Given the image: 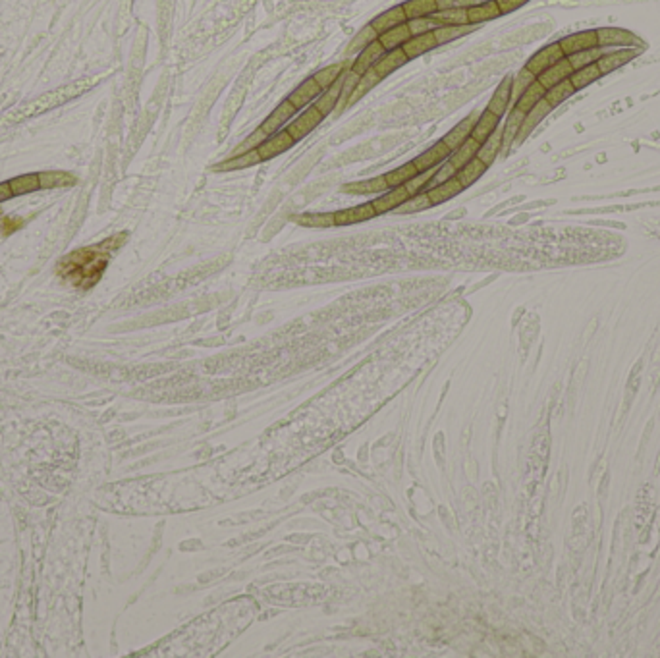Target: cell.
Returning a JSON list of instances; mask_svg holds the SVG:
<instances>
[{"label": "cell", "mask_w": 660, "mask_h": 658, "mask_svg": "<svg viewBox=\"0 0 660 658\" xmlns=\"http://www.w3.org/2000/svg\"><path fill=\"white\" fill-rule=\"evenodd\" d=\"M479 26H473V24H465V26H440L436 27L433 31L434 39H436V43L438 47L440 44L450 43V41H456V39H460L463 35H469L471 31H475Z\"/></svg>", "instance_id": "cell-35"}, {"label": "cell", "mask_w": 660, "mask_h": 658, "mask_svg": "<svg viewBox=\"0 0 660 658\" xmlns=\"http://www.w3.org/2000/svg\"><path fill=\"white\" fill-rule=\"evenodd\" d=\"M431 207H433V203L429 199L427 191H419L415 195H411L404 205H399L394 213H399V215H413V213H421V211H427V208Z\"/></svg>", "instance_id": "cell-46"}, {"label": "cell", "mask_w": 660, "mask_h": 658, "mask_svg": "<svg viewBox=\"0 0 660 658\" xmlns=\"http://www.w3.org/2000/svg\"><path fill=\"white\" fill-rule=\"evenodd\" d=\"M93 85L91 81H87V79H81V81H76V83H69V85H64L60 89H54L51 93H44V95L37 97L35 101L24 106V108H19L16 114H12V120H26L29 116H37V114H43L49 113L52 108H56V106H60V104L68 103L72 99H76V97L83 95L89 87Z\"/></svg>", "instance_id": "cell-3"}, {"label": "cell", "mask_w": 660, "mask_h": 658, "mask_svg": "<svg viewBox=\"0 0 660 658\" xmlns=\"http://www.w3.org/2000/svg\"><path fill=\"white\" fill-rule=\"evenodd\" d=\"M535 79H537V76H535V74H531L529 69L525 68V66H523L515 76H512V97H510V108H512L513 104H515V101L523 95V91H525V89H527Z\"/></svg>", "instance_id": "cell-44"}, {"label": "cell", "mask_w": 660, "mask_h": 658, "mask_svg": "<svg viewBox=\"0 0 660 658\" xmlns=\"http://www.w3.org/2000/svg\"><path fill=\"white\" fill-rule=\"evenodd\" d=\"M479 2H483V0H479Z\"/></svg>", "instance_id": "cell-56"}, {"label": "cell", "mask_w": 660, "mask_h": 658, "mask_svg": "<svg viewBox=\"0 0 660 658\" xmlns=\"http://www.w3.org/2000/svg\"><path fill=\"white\" fill-rule=\"evenodd\" d=\"M377 217L374 213L373 203H363V205H357L352 208H342L334 213V224L336 226H349V224H359L365 220H371Z\"/></svg>", "instance_id": "cell-16"}, {"label": "cell", "mask_w": 660, "mask_h": 658, "mask_svg": "<svg viewBox=\"0 0 660 658\" xmlns=\"http://www.w3.org/2000/svg\"><path fill=\"white\" fill-rule=\"evenodd\" d=\"M406 22H408V16H406V12H404V6L399 4V6H394V8L379 14V16L371 22V26H373L377 33L382 35L384 31H388V29L396 26H402V24H406Z\"/></svg>", "instance_id": "cell-26"}, {"label": "cell", "mask_w": 660, "mask_h": 658, "mask_svg": "<svg viewBox=\"0 0 660 658\" xmlns=\"http://www.w3.org/2000/svg\"><path fill=\"white\" fill-rule=\"evenodd\" d=\"M552 110H554V108H552L545 99H541V101L531 108L529 113L525 114L523 124H521V128H520V131H518V135H515V141H513V143H523V141L533 133V130L537 128L538 124L545 120Z\"/></svg>", "instance_id": "cell-11"}, {"label": "cell", "mask_w": 660, "mask_h": 658, "mask_svg": "<svg viewBox=\"0 0 660 658\" xmlns=\"http://www.w3.org/2000/svg\"><path fill=\"white\" fill-rule=\"evenodd\" d=\"M486 168H488V166H486L481 158L475 156V158H471V161H469L468 165L461 166L460 170H458V174H456V178H458V180L461 182V186L468 190L469 186H473V183L477 182L479 178L486 172Z\"/></svg>", "instance_id": "cell-33"}, {"label": "cell", "mask_w": 660, "mask_h": 658, "mask_svg": "<svg viewBox=\"0 0 660 658\" xmlns=\"http://www.w3.org/2000/svg\"><path fill=\"white\" fill-rule=\"evenodd\" d=\"M347 68H352V62H338V64H332V66H327V68L319 69L313 78L315 81L321 85V89H329L334 81H338V78L346 72Z\"/></svg>", "instance_id": "cell-37"}, {"label": "cell", "mask_w": 660, "mask_h": 658, "mask_svg": "<svg viewBox=\"0 0 660 658\" xmlns=\"http://www.w3.org/2000/svg\"><path fill=\"white\" fill-rule=\"evenodd\" d=\"M373 155H377V147L373 145V141L371 143H361V145L349 149L344 155H340L334 166L349 165V163H356V161H365V158H371Z\"/></svg>", "instance_id": "cell-42"}, {"label": "cell", "mask_w": 660, "mask_h": 658, "mask_svg": "<svg viewBox=\"0 0 660 658\" xmlns=\"http://www.w3.org/2000/svg\"><path fill=\"white\" fill-rule=\"evenodd\" d=\"M377 39H379V33L374 31L373 26H371V24H369V26H365L363 29H361V31L352 39V43H349V47H347V54H349V56H357L359 52L363 51L365 47H369V44L373 43V41H377Z\"/></svg>", "instance_id": "cell-45"}, {"label": "cell", "mask_w": 660, "mask_h": 658, "mask_svg": "<svg viewBox=\"0 0 660 658\" xmlns=\"http://www.w3.org/2000/svg\"><path fill=\"white\" fill-rule=\"evenodd\" d=\"M502 16V12L498 8L496 0H483L479 4H473L468 8V22L473 26H481L485 22H493L496 17Z\"/></svg>", "instance_id": "cell-22"}, {"label": "cell", "mask_w": 660, "mask_h": 658, "mask_svg": "<svg viewBox=\"0 0 660 658\" xmlns=\"http://www.w3.org/2000/svg\"><path fill=\"white\" fill-rule=\"evenodd\" d=\"M566 56L575 54V52L587 51L593 47H599V39H597V29H587V31H579V33L566 35L564 39L558 41Z\"/></svg>", "instance_id": "cell-12"}, {"label": "cell", "mask_w": 660, "mask_h": 658, "mask_svg": "<svg viewBox=\"0 0 660 658\" xmlns=\"http://www.w3.org/2000/svg\"><path fill=\"white\" fill-rule=\"evenodd\" d=\"M599 47L625 49V47H643V41L624 27H600L597 29Z\"/></svg>", "instance_id": "cell-5"}, {"label": "cell", "mask_w": 660, "mask_h": 658, "mask_svg": "<svg viewBox=\"0 0 660 658\" xmlns=\"http://www.w3.org/2000/svg\"><path fill=\"white\" fill-rule=\"evenodd\" d=\"M510 97H512V76H506L500 81V85L496 87L495 95L490 97L486 108L502 118L504 114H508V110H510Z\"/></svg>", "instance_id": "cell-21"}, {"label": "cell", "mask_w": 660, "mask_h": 658, "mask_svg": "<svg viewBox=\"0 0 660 658\" xmlns=\"http://www.w3.org/2000/svg\"><path fill=\"white\" fill-rule=\"evenodd\" d=\"M322 120H324V114H322L315 104H309L307 108L302 110V114H297L294 120L288 124L286 130L288 133L295 139V143H297V141L307 138L313 130H317L322 124Z\"/></svg>", "instance_id": "cell-4"}, {"label": "cell", "mask_w": 660, "mask_h": 658, "mask_svg": "<svg viewBox=\"0 0 660 658\" xmlns=\"http://www.w3.org/2000/svg\"><path fill=\"white\" fill-rule=\"evenodd\" d=\"M408 27H409V33H411V37H413V35L431 33V31H434V29L438 27V24H436L431 16H427V17H415V19H408Z\"/></svg>", "instance_id": "cell-50"}, {"label": "cell", "mask_w": 660, "mask_h": 658, "mask_svg": "<svg viewBox=\"0 0 660 658\" xmlns=\"http://www.w3.org/2000/svg\"><path fill=\"white\" fill-rule=\"evenodd\" d=\"M473 4H479V0H436V8L438 10L469 8Z\"/></svg>", "instance_id": "cell-54"}, {"label": "cell", "mask_w": 660, "mask_h": 658, "mask_svg": "<svg viewBox=\"0 0 660 658\" xmlns=\"http://www.w3.org/2000/svg\"><path fill=\"white\" fill-rule=\"evenodd\" d=\"M572 74L573 68L570 60H568V58H562V60L556 62L554 66L545 69L541 76H537V81L545 87V89H550V87H554L556 83H560V81H564V79H570Z\"/></svg>", "instance_id": "cell-24"}, {"label": "cell", "mask_w": 660, "mask_h": 658, "mask_svg": "<svg viewBox=\"0 0 660 658\" xmlns=\"http://www.w3.org/2000/svg\"><path fill=\"white\" fill-rule=\"evenodd\" d=\"M294 222L305 228H332L334 224V213H302L292 217Z\"/></svg>", "instance_id": "cell-36"}, {"label": "cell", "mask_w": 660, "mask_h": 658, "mask_svg": "<svg viewBox=\"0 0 660 658\" xmlns=\"http://www.w3.org/2000/svg\"><path fill=\"white\" fill-rule=\"evenodd\" d=\"M267 138H269V135L261 130V128H257L253 133H249L247 138L243 139L242 143H240V145H238V147H236L228 156H238V155H242V153H247V151H253V149H259L261 143H265V139Z\"/></svg>", "instance_id": "cell-49"}, {"label": "cell", "mask_w": 660, "mask_h": 658, "mask_svg": "<svg viewBox=\"0 0 660 658\" xmlns=\"http://www.w3.org/2000/svg\"><path fill=\"white\" fill-rule=\"evenodd\" d=\"M384 52H386V49H384L381 41L377 39V41H373L369 47H365L363 51L359 52L356 58L352 60V72H356L357 76H363L365 72H369V69L373 68L374 64L379 62V58H381Z\"/></svg>", "instance_id": "cell-18"}, {"label": "cell", "mask_w": 660, "mask_h": 658, "mask_svg": "<svg viewBox=\"0 0 660 658\" xmlns=\"http://www.w3.org/2000/svg\"><path fill=\"white\" fill-rule=\"evenodd\" d=\"M386 190H390V188H388V183H386L384 174L373 176V178H369V180L344 183V186H342V191L347 193V195H381V193H384Z\"/></svg>", "instance_id": "cell-15"}, {"label": "cell", "mask_w": 660, "mask_h": 658, "mask_svg": "<svg viewBox=\"0 0 660 658\" xmlns=\"http://www.w3.org/2000/svg\"><path fill=\"white\" fill-rule=\"evenodd\" d=\"M409 37H411V33H409L408 22H406V24H402V26L392 27L388 31L379 35V41H381V44L386 51H394V49H402L404 44L408 43Z\"/></svg>", "instance_id": "cell-31"}, {"label": "cell", "mask_w": 660, "mask_h": 658, "mask_svg": "<svg viewBox=\"0 0 660 658\" xmlns=\"http://www.w3.org/2000/svg\"><path fill=\"white\" fill-rule=\"evenodd\" d=\"M259 163H263V158H261L259 151L253 149V151H247V153H242L238 156H226L222 163L213 166V170L215 172H236V170L251 168V166L259 165Z\"/></svg>", "instance_id": "cell-17"}, {"label": "cell", "mask_w": 660, "mask_h": 658, "mask_svg": "<svg viewBox=\"0 0 660 658\" xmlns=\"http://www.w3.org/2000/svg\"><path fill=\"white\" fill-rule=\"evenodd\" d=\"M602 54H604L602 47H593V49H587V51L570 54V56H566V58L570 60L573 69H579V68H585V66H589V64H597Z\"/></svg>", "instance_id": "cell-48"}, {"label": "cell", "mask_w": 660, "mask_h": 658, "mask_svg": "<svg viewBox=\"0 0 660 658\" xmlns=\"http://www.w3.org/2000/svg\"><path fill=\"white\" fill-rule=\"evenodd\" d=\"M502 151V126H498L485 143H481V147L477 151V158H481L486 166H490L495 163L498 155Z\"/></svg>", "instance_id": "cell-28"}, {"label": "cell", "mask_w": 660, "mask_h": 658, "mask_svg": "<svg viewBox=\"0 0 660 658\" xmlns=\"http://www.w3.org/2000/svg\"><path fill=\"white\" fill-rule=\"evenodd\" d=\"M409 197H411V195L408 193V190H406L404 186H399V188L386 190L384 193H381L377 199L371 201V203H373L377 217H381V215H386V213H390V211H396V208H398L399 205H404Z\"/></svg>", "instance_id": "cell-13"}, {"label": "cell", "mask_w": 660, "mask_h": 658, "mask_svg": "<svg viewBox=\"0 0 660 658\" xmlns=\"http://www.w3.org/2000/svg\"><path fill=\"white\" fill-rule=\"evenodd\" d=\"M402 6H404V12H406L408 19L433 16L434 12L438 10L436 8V0H408Z\"/></svg>", "instance_id": "cell-41"}, {"label": "cell", "mask_w": 660, "mask_h": 658, "mask_svg": "<svg viewBox=\"0 0 660 658\" xmlns=\"http://www.w3.org/2000/svg\"><path fill=\"white\" fill-rule=\"evenodd\" d=\"M450 153V147L444 143L443 139H438L427 151H423L421 155H417L411 163L415 165L417 172H429V170H434L436 166L443 165L444 161H448Z\"/></svg>", "instance_id": "cell-7"}, {"label": "cell", "mask_w": 660, "mask_h": 658, "mask_svg": "<svg viewBox=\"0 0 660 658\" xmlns=\"http://www.w3.org/2000/svg\"><path fill=\"white\" fill-rule=\"evenodd\" d=\"M340 89H342V76L338 78V81H334L329 89H324L321 95L313 101V104L324 114V118L330 116V113H336V106H338L340 101Z\"/></svg>", "instance_id": "cell-29"}, {"label": "cell", "mask_w": 660, "mask_h": 658, "mask_svg": "<svg viewBox=\"0 0 660 658\" xmlns=\"http://www.w3.org/2000/svg\"><path fill=\"white\" fill-rule=\"evenodd\" d=\"M545 93H547V89H545V87L541 85L537 79H535V81H533V83L523 91V95L515 101V104H513L512 108H518V110H521V113L527 114L531 108L541 101V99H545Z\"/></svg>", "instance_id": "cell-34"}, {"label": "cell", "mask_w": 660, "mask_h": 658, "mask_svg": "<svg viewBox=\"0 0 660 658\" xmlns=\"http://www.w3.org/2000/svg\"><path fill=\"white\" fill-rule=\"evenodd\" d=\"M523 118H525V113H521L518 108L508 110V116H506V122L502 126V149H510V145H513L515 135L523 124Z\"/></svg>", "instance_id": "cell-30"}, {"label": "cell", "mask_w": 660, "mask_h": 658, "mask_svg": "<svg viewBox=\"0 0 660 658\" xmlns=\"http://www.w3.org/2000/svg\"><path fill=\"white\" fill-rule=\"evenodd\" d=\"M321 155H322V151H317V153H311V155L305 156L304 161H299V165H295L294 168H292L290 176H288V183L295 186V183L302 182L305 176L311 172L313 166L317 165V161L321 158Z\"/></svg>", "instance_id": "cell-47"}, {"label": "cell", "mask_w": 660, "mask_h": 658, "mask_svg": "<svg viewBox=\"0 0 660 658\" xmlns=\"http://www.w3.org/2000/svg\"><path fill=\"white\" fill-rule=\"evenodd\" d=\"M456 174H458V168L452 165L450 161H444L443 165H440V168L433 174L431 182H429V186H427V190H431V188H434V186H438V183L450 180V178H454Z\"/></svg>", "instance_id": "cell-51"}, {"label": "cell", "mask_w": 660, "mask_h": 658, "mask_svg": "<svg viewBox=\"0 0 660 658\" xmlns=\"http://www.w3.org/2000/svg\"><path fill=\"white\" fill-rule=\"evenodd\" d=\"M500 126V116H496L495 113H490L488 108H485L483 113H479V118L473 126L471 131V138L477 139L479 143H485L488 135L493 133Z\"/></svg>", "instance_id": "cell-27"}, {"label": "cell", "mask_w": 660, "mask_h": 658, "mask_svg": "<svg viewBox=\"0 0 660 658\" xmlns=\"http://www.w3.org/2000/svg\"><path fill=\"white\" fill-rule=\"evenodd\" d=\"M479 147H481V143H479L477 139L468 138L463 143H461L460 147L456 149V151H452L450 156H448V161H450L452 165L460 170L461 166L468 165L471 158H475V156H477Z\"/></svg>", "instance_id": "cell-32"}, {"label": "cell", "mask_w": 660, "mask_h": 658, "mask_svg": "<svg viewBox=\"0 0 660 658\" xmlns=\"http://www.w3.org/2000/svg\"><path fill=\"white\" fill-rule=\"evenodd\" d=\"M26 226V218L22 217H0V234L12 236Z\"/></svg>", "instance_id": "cell-53"}, {"label": "cell", "mask_w": 660, "mask_h": 658, "mask_svg": "<svg viewBox=\"0 0 660 658\" xmlns=\"http://www.w3.org/2000/svg\"><path fill=\"white\" fill-rule=\"evenodd\" d=\"M415 174H419L417 172L415 165L409 161V163H406V165L398 166V168H394V170H390V172L384 174V178H386L388 188H399V186H406V183L415 176Z\"/></svg>", "instance_id": "cell-43"}, {"label": "cell", "mask_w": 660, "mask_h": 658, "mask_svg": "<svg viewBox=\"0 0 660 658\" xmlns=\"http://www.w3.org/2000/svg\"><path fill=\"white\" fill-rule=\"evenodd\" d=\"M602 78V74H600V69L597 64H589V66H585V68L579 69H573V74L570 76V81H572V85L575 91H579V89H585L591 83H595V81H599Z\"/></svg>", "instance_id": "cell-38"}, {"label": "cell", "mask_w": 660, "mask_h": 658, "mask_svg": "<svg viewBox=\"0 0 660 658\" xmlns=\"http://www.w3.org/2000/svg\"><path fill=\"white\" fill-rule=\"evenodd\" d=\"M479 118V113H473L465 116L463 120H460L454 128H452L446 135L443 138V141L450 147V151H456V149L460 147L461 143L465 141L468 138H471V131H473V126H475V122Z\"/></svg>", "instance_id": "cell-19"}, {"label": "cell", "mask_w": 660, "mask_h": 658, "mask_svg": "<svg viewBox=\"0 0 660 658\" xmlns=\"http://www.w3.org/2000/svg\"><path fill=\"white\" fill-rule=\"evenodd\" d=\"M566 58L564 51H562V47L560 43L556 41V43H550L547 47H543L541 51H537L533 56H531L527 64H525V68L529 69L531 74H535V76H541L543 72L550 66H554L556 62Z\"/></svg>", "instance_id": "cell-6"}, {"label": "cell", "mask_w": 660, "mask_h": 658, "mask_svg": "<svg viewBox=\"0 0 660 658\" xmlns=\"http://www.w3.org/2000/svg\"><path fill=\"white\" fill-rule=\"evenodd\" d=\"M436 47H438V43H436L433 31H431V33L409 37L408 43L402 47V51L406 52V56H408L409 60H413V58H419V56H423L427 52L434 51Z\"/></svg>", "instance_id": "cell-25"}, {"label": "cell", "mask_w": 660, "mask_h": 658, "mask_svg": "<svg viewBox=\"0 0 660 658\" xmlns=\"http://www.w3.org/2000/svg\"><path fill=\"white\" fill-rule=\"evenodd\" d=\"M573 93H575V89H573L572 81H570V79H564V81L556 83L554 87L547 89V93H545V101H547L552 108H556V106H560L562 103H566Z\"/></svg>", "instance_id": "cell-40"}, {"label": "cell", "mask_w": 660, "mask_h": 658, "mask_svg": "<svg viewBox=\"0 0 660 658\" xmlns=\"http://www.w3.org/2000/svg\"><path fill=\"white\" fill-rule=\"evenodd\" d=\"M295 114H297V108H295L294 104L290 103L288 99H284V101L278 104L277 108L265 118V122L261 124L259 128L265 131L267 135H272V133H277V131L284 130L288 124L294 120Z\"/></svg>", "instance_id": "cell-8"}, {"label": "cell", "mask_w": 660, "mask_h": 658, "mask_svg": "<svg viewBox=\"0 0 660 658\" xmlns=\"http://www.w3.org/2000/svg\"><path fill=\"white\" fill-rule=\"evenodd\" d=\"M643 51V47H625V49H616V51L608 52L604 56H600L597 66H599L600 74L608 76L612 72H616L622 66H625L627 62H632L635 56H639Z\"/></svg>", "instance_id": "cell-9"}, {"label": "cell", "mask_w": 660, "mask_h": 658, "mask_svg": "<svg viewBox=\"0 0 660 658\" xmlns=\"http://www.w3.org/2000/svg\"><path fill=\"white\" fill-rule=\"evenodd\" d=\"M527 2H531V0H496L498 8L502 12V16L504 14H512L515 10H520L521 6H525Z\"/></svg>", "instance_id": "cell-55"}, {"label": "cell", "mask_w": 660, "mask_h": 658, "mask_svg": "<svg viewBox=\"0 0 660 658\" xmlns=\"http://www.w3.org/2000/svg\"><path fill=\"white\" fill-rule=\"evenodd\" d=\"M463 190H465V188H463L460 180L454 176L450 180H446V182L438 183V186H434L431 190H427V195H429V199H431L434 207V205H443L446 201L454 199V197L460 195Z\"/></svg>", "instance_id": "cell-23"}, {"label": "cell", "mask_w": 660, "mask_h": 658, "mask_svg": "<svg viewBox=\"0 0 660 658\" xmlns=\"http://www.w3.org/2000/svg\"><path fill=\"white\" fill-rule=\"evenodd\" d=\"M128 240V234H114L95 245L78 247L74 252L66 253L56 263V274L62 282H66L79 292H87L103 278L104 270L113 259V255L120 249L124 242Z\"/></svg>", "instance_id": "cell-1"}, {"label": "cell", "mask_w": 660, "mask_h": 658, "mask_svg": "<svg viewBox=\"0 0 660 658\" xmlns=\"http://www.w3.org/2000/svg\"><path fill=\"white\" fill-rule=\"evenodd\" d=\"M440 26H465L468 22V8H450V10H436L431 16Z\"/></svg>", "instance_id": "cell-39"}, {"label": "cell", "mask_w": 660, "mask_h": 658, "mask_svg": "<svg viewBox=\"0 0 660 658\" xmlns=\"http://www.w3.org/2000/svg\"><path fill=\"white\" fill-rule=\"evenodd\" d=\"M321 93H322L321 85H319V83L315 81V78L311 76V78H307L305 81H302L299 87H295L294 91L288 95V101L294 104L297 110H304V108H307L309 104H313V101L321 95Z\"/></svg>", "instance_id": "cell-14"}, {"label": "cell", "mask_w": 660, "mask_h": 658, "mask_svg": "<svg viewBox=\"0 0 660 658\" xmlns=\"http://www.w3.org/2000/svg\"><path fill=\"white\" fill-rule=\"evenodd\" d=\"M433 174H434L433 170H429V172L415 174V176H413V178H411V180H409V182L406 183L404 188L408 190L409 195H415V193H419V191H427V186H429V182H431Z\"/></svg>", "instance_id": "cell-52"}, {"label": "cell", "mask_w": 660, "mask_h": 658, "mask_svg": "<svg viewBox=\"0 0 660 658\" xmlns=\"http://www.w3.org/2000/svg\"><path fill=\"white\" fill-rule=\"evenodd\" d=\"M78 183V178L72 172L64 170H49V172L22 174L16 178H10L6 182H0V203L22 197L27 193H35L41 190H56V188H72Z\"/></svg>", "instance_id": "cell-2"}, {"label": "cell", "mask_w": 660, "mask_h": 658, "mask_svg": "<svg viewBox=\"0 0 660 658\" xmlns=\"http://www.w3.org/2000/svg\"><path fill=\"white\" fill-rule=\"evenodd\" d=\"M295 145V139L288 133V130L277 131V133H272L269 138L265 139V143H261V147L257 149L259 151L261 158H263V163L265 161H270V158H274V156L282 155V153H286L290 149Z\"/></svg>", "instance_id": "cell-10"}, {"label": "cell", "mask_w": 660, "mask_h": 658, "mask_svg": "<svg viewBox=\"0 0 660 658\" xmlns=\"http://www.w3.org/2000/svg\"><path fill=\"white\" fill-rule=\"evenodd\" d=\"M409 62V58L406 56V52L402 51V49H394V51H386L382 54L379 62L374 64L373 69L377 72V76L381 79L388 78L392 72H396L402 66H406Z\"/></svg>", "instance_id": "cell-20"}]
</instances>
